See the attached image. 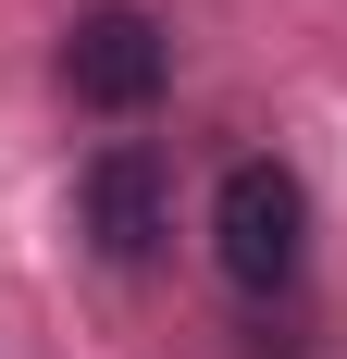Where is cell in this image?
<instances>
[{
	"mask_svg": "<svg viewBox=\"0 0 347 359\" xmlns=\"http://www.w3.org/2000/svg\"><path fill=\"white\" fill-rule=\"evenodd\" d=\"M211 248H223V273H236L248 297L285 285L298 248H310V198H298V174H285V161H236L223 198H211Z\"/></svg>",
	"mask_w": 347,
	"mask_h": 359,
	"instance_id": "cell-1",
	"label": "cell"
},
{
	"mask_svg": "<svg viewBox=\"0 0 347 359\" xmlns=\"http://www.w3.org/2000/svg\"><path fill=\"white\" fill-rule=\"evenodd\" d=\"M162 74H174V50H162V25H149L137 0L74 13V37H63V87H74L87 111H149V100H162Z\"/></svg>",
	"mask_w": 347,
	"mask_h": 359,
	"instance_id": "cell-2",
	"label": "cell"
},
{
	"mask_svg": "<svg viewBox=\"0 0 347 359\" xmlns=\"http://www.w3.org/2000/svg\"><path fill=\"white\" fill-rule=\"evenodd\" d=\"M87 236H100L112 260L162 248V174H149V149H100V161H87Z\"/></svg>",
	"mask_w": 347,
	"mask_h": 359,
	"instance_id": "cell-3",
	"label": "cell"
}]
</instances>
